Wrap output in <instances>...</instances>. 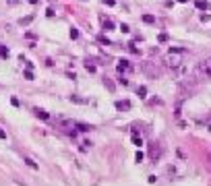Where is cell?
Listing matches in <instances>:
<instances>
[{
    "label": "cell",
    "mask_w": 211,
    "mask_h": 186,
    "mask_svg": "<svg viewBox=\"0 0 211 186\" xmlns=\"http://www.w3.org/2000/svg\"><path fill=\"white\" fill-rule=\"evenodd\" d=\"M147 151H149V159H151L153 163H157V161L162 159V145H160L157 141H151L149 147H147Z\"/></svg>",
    "instance_id": "cell-1"
},
{
    "label": "cell",
    "mask_w": 211,
    "mask_h": 186,
    "mask_svg": "<svg viewBox=\"0 0 211 186\" xmlns=\"http://www.w3.org/2000/svg\"><path fill=\"white\" fill-rule=\"evenodd\" d=\"M197 77H199V79H211V58L203 60V62L197 66Z\"/></svg>",
    "instance_id": "cell-2"
},
{
    "label": "cell",
    "mask_w": 211,
    "mask_h": 186,
    "mask_svg": "<svg viewBox=\"0 0 211 186\" xmlns=\"http://www.w3.org/2000/svg\"><path fill=\"white\" fill-rule=\"evenodd\" d=\"M143 72H145L149 79H155V77L162 75V70H160L157 66H153V62H143Z\"/></svg>",
    "instance_id": "cell-3"
},
{
    "label": "cell",
    "mask_w": 211,
    "mask_h": 186,
    "mask_svg": "<svg viewBox=\"0 0 211 186\" xmlns=\"http://www.w3.org/2000/svg\"><path fill=\"white\" fill-rule=\"evenodd\" d=\"M164 60H166V64H168L170 68H178L180 62H182V60H180V54H176V52H170Z\"/></svg>",
    "instance_id": "cell-4"
},
{
    "label": "cell",
    "mask_w": 211,
    "mask_h": 186,
    "mask_svg": "<svg viewBox=\"0 0 211 186\" xmlns=\"http://www.w3.org/2000/svg\"><path fill=\"white\" fill-rule=\"evenodd\" d=\"M116 70H118L120 75H126V72H132V64L128 62L126 58H120V60L116 62Z\"/></svg>",
    "instance_id": "cell-5"
},
{
    "label": "cell",
    "mask_w": 211,
    "mask_h": 186,
    "mask_svg": "<svg viewBox=\"0 0 211 186\" xmlns=\"http://www.w3.org/2000/svg\"><path fill=\"white\" fill-rule=\"evenodd\" d=\"M114 108L118 112H130L132 110V101L130 99H118V101H114Z\"/></svg>",
    "instance_id": "cell-6"
},
{
    "label": "cell",
    "mask_w": 211,
    "mask_h": 186,
    "mask_svg": "<svg viewBox=\"0 0 211 186\" xmlns=\"http://www.w3.org/2000/svg\"><path fill=\"white\" fill-rule=\"evenodd\" d=\"M75 128L77 130H81V133H91L95 126L93 124H89V122H81V120H75Z\"/></svg>",
    "instance_id": "cell-7"
},
{
    "label": "cell",
    "mask_w": 211,
    "mask_h": 186,
    "mask_svg": "<svg viewBox=\"0 0 211 186\" xmlns=\"http://www.w3.org/2000/svg\"><path fill=\"white\" fill-rule=\"evenodd\" d=\"M31 112H33V116L40 118V120H50V114H48L43 108H37V105H35V108H31Z\"/></svg>",
    "instance_id": "cell-8"
},
{
    "label": "cell",
    "mask_w": 211,
    "mask_h": 186,
    "mask_svg": "<svg viewBox=\"0 0 211 186\" xmlns=\"http://www.w3.org/2000/svg\"><path fill=\"white\" fill-rule=\"evenodd\" d=\"M101 29L108 33V31H114V23L110 21V19H106V17H101Z\"/></svg>",
    "instance_id": "cell-9"
},
{
    "label": "cell",
    "mask_w": 211,
    "mask_h": 186,
    "mask_svg": "<svg viewBox=\"0 0 211 186\" xmlns=\"http://www.w3.org/2000/svg\"><path fill=\"white\" fill-rule=\"evenodd\" d=\"M104 87H106V89H108L110 93H114V91H116V83H114V81H112L110 77H104Z\"/></svg>",
    "instance_id": "cell-10"
},
{
    "label": "cell",
    "mask_w": 211,
    "mask_h": 186,
    "mask_svg": "<svg viewBox=\"0 0 211 186\" xmlns=\"http://www.w3.org/2000/svg\"><path fill=\"white\" fill-rule=\"evenodd\" d=\"M71 101L81 103V105H87V103H89V99H87V97H81V95H77V93H73V95H71Z\"/></svg>",
    "instance_id": "cell-11"
},
{
    "label": "cell",
    "mask_w": 211,
    "mask_h": 186,
    "mask_svg": "<svg viewBox=\"0 0 211 186\" xmlns=\"http://www.w3.org/2000/svg\"><path fill=\"white\" fill-rule=\"evenodd\" d=\"M195 6H197L199 10H209V8H211V4L207 2V0H197V2H195Z\"/></svg>",
    "instance_id": "cell-12"
},
{
    "label": "cell",
    "mask_w": 211,
    "mask_h": 186,
    "mask_svg": "<svg viewBox=\"0 0 211 186\" xmlns=\"http://www.w3.org/2000/svg\"><path fill=\"white\" fill-rule=\"evenodd\" d=\"M137 95H139V99H147V87L145 85H139L137 87Z\"/></svg>",
    "instance_id": "cell-13"
},
{
    "label": "cell",
    "mask_w": 211,
    "mask_h": 186,
    "mask_svg": "<svg viewBox=\"0 0 211 186\" xmlns=\"http://www.w3.org/2000/svg\"><path fill=\"white\" fill-rule=\"evenodd\" d=\"M31 21H33V15H27V17H21V19H19V25H21V27H27Z\"/></svg>",
    "instance_id": "cell-14"
},
{
    "label": "cell",
    "mask_w": 211,
    "mask_h": 186,
    "mask_svg": "<svg viewBox=\"0 0 211 186\" xmlns=\"http://www.w3.org/2000/svg\"><path fill=\"white\" fill-rule=\"evenodd\" d=\"M8 56H10V50L0 44V58H2V60H8Z\"/></svg>",
    "instance_id": "cell-15"
},
{
    "label": "cell",
    "mask_w": 211,
    "mask_h": 186,
    "mask_svg": "<svg viewBox=\"0 0 211 186\" xmlns=\"http://www.w3.org/2000/svg\"><path fill=\"white\" fill-rule=\"evenodd\" d=\"M23 161H25V165H29L31 170H40V165H37V163H35L31 157H23Z\"/></svg>",
    "instance_id": "cell-16"
},
{
    "label": "cell",
    "mask_w": 211,
    "mask_h": 186,
    "mask_svg": "<svg viewBox=\"0 0 211 186\" xmlns=\"http://www.w3.org/2000/svg\"><path fill=\"white\" fill-rule=\"evenodd\" d=\"M126 48H128V52H130V54H141V50H139V48L135 46V42H128V44H126Z\"/></svg>",
    "instance_id": "cell-17"
},
{
    "label": "cell",
    "mask_w": 211,
    "mask_h": 186,
    "mask_svg": "<svg viewBox=\"0 0 211 186\" xmlns=\"http://www.w3.org/2000/svg\"><path fill=\"white\" fill-rule=\"evenodd\" d=\"M143 23H147V25H155V17H153V15H143Z\"/></svg>",
    "instance_id": "cell-18"
},
{
    "label": "cell",
    "mask_w": 211,
    "mask_h": 186,
    "mask_svg": "<svg viewBox=\"0 0 211 186\" xmlns=\"http://www.w3.org/2000/svg\"><path fill=\"white\" fill-rule=\"evenodd\" d=\"M85 70H87V72H95V70H97V66H95V64H91V60H85Z\"/></svg>",
    "instance_id": "cell-19"
},
{
    "label": "cell",
    "mask_w": 211,
    "mask_h": 186,
    "mask_svg": "<svg viewBox=\"0 0 211 186\" xmlns=\"http://www.w3.org/2000/svg\"><path fill=\"white\" fill-rule=\"evenodd\" d=\"M132 145L143 147V137H141V135H132Z\"/></svg>",
    "instance_id": "cell-20"
},
{
    "label": "cell",
    "mask_w": 211,
    "mask_h": 186,
    "mask_svg": "<svg viewBox=\"0 0 211 186\" xmlns=\"http://www.w3.org/2000/svg\"><path fill=\"white\" fill-rule=\"evenodd\" d=\"M23 79H25V81H33V72H31V68H25V70H23Z\"/></svg>",
    "instance_id": "cell-21"
},
{
    "label": "cell",
    "mask_w": 211,
    "mask_h": 186,
    "mask_svg": "<svg viewBox=\"0 0 211 186\" xmlns=\"http://www.w3.org/2000/svg\"><path fill=\"white\" fill-rule=\"evenodd\" d=\"M116 81H118V85H124V87L128 85V79L124 77V75H120V72H118V79H116Z\"/></svg>",
    "instance_id": "cell-22"
},
{
    "label": "cell",
    "mask_w": 211,
    "mask_h": 186,
    "mask_svg": "<svg viewBox=\"0 0 211 186\" xmlns=\"http://www.w3.org/2000/svg\"><path fill=\"white\" fill-rule=\"evenodd\" d=\"M168 40H170L168 33H160V35H157V42H160V44H166Z\"/></svg>",
    "instance_id": "cell-23"
},
{
    "label": "cell",
    "mask_w": 211,
    "mask_h": 186,
    "mask_svg": "<svg viewBox=\"0 0 211 186\" xmlns=\"http://www.w3.org/2000/svg\"><path fill=\"white\" fill-rule=\"evenodd\" d=\"M68 35H71V40H79V31H77L75 27H71V31H68Z\"/></svg>",
    "instance_id": "cell-24"
},
{
    "label": "cell",
    "mask_w": 211,
    "mask_h": 186,
    "mask_svg": "<svg viewBox=\"0 0 211 186\" xmlns=\"http://www.w3.org/2000/svg\"><path fill=\"white\" fill-rule=\"evenodd\" d=\"M10 103H12L15 108H19V105H21V101H19V97H15V95L10 97Z\"/></svg>",
    "instance_id": "cell-25"
},
{
    "label": "cell",
    "mask_w": 211,
    "mask_h": 186,
    "mask_svg": "<svg viewBox=\"0 0 211 186\" xmlns=\"http://www.w3.org/2000/svg\"><path fill=\"white\" fill-rule=\"evenodd\" d=\"M149 103H151V105H155V103H157V105H162L164 101H162L160 97H153V99H149Z\"/></svg>",
    "instance_id": "cell-26"
},
{
    "label": "cell",
    "mask_w": 211,
    "mask_h": 186,
    "mask_svg": "<svg viewBox=\"0 0 211 186\" xmlns=\"http://www.w3.org/2000/svg\"><path fill=\"white\" fill-rule=\"evenodd\" d=\"M174 116H176V118H180V116H182V105H180V103L176 105V112H174Z\"/></svg>",
    "instance_id": "cell-27"
},
{
    "label": "cell",
    "mask_w": 211,
    "mask_h": 186,
    "mask_svg": "<svg viewBox=\"0 0 211 186\" xmlns=\"http://www.w3.org/2000/svg\"><path fill=\"white\" fill-rule=\"evenodd\" d=\"M143 157H145V155H143L141 151H137V155H135V161H137V163H141V161H143Z\"/></svg>",
    "instance_id": "cell-28"
},
{
    "label": "cell",
    "mask_w": 211,
    "mask_h": 186,
    "mask_svg": "<svg viewBox=\"0 0 211 186\" xmlns=\"http://www.w3.org/2000/svg\"><path fill=\"white\" fill-rule=\"evenodd\" d=\"M120 31H122V33H130V27H128L126 23H122V25H120Z\"/></svg>",
    "instance_id": "cell-29"
},
{
    "label": "cell",
    "mask_w": 211,
    "mask_h": 186,
    "mask_svg": "<svg viewBox=\"0 0 211 186\" xmlns=\"http://www.w3.org/2000/svg\"><path fill=\"white\" fill-rule=\"evenodd\" d=\"M99 42H101V44H106V46H112V42H110L108 37H104V35H99Z\"/></svg>",
    "instance_id": "cell-30"
},
{
    "label": "cell",
    "mask_w": 211,
    "mask_h": 186,
    "mask_svg": "<svg viewBox=\"0 0 211 186\" xmlns=\"http://www.w3.org/2000/svg\"><path fill=\"white\" fill-rule=\"evenodd\" d=\"M211 19V15H207V12H203V15H201V21H203V23H205V21H209Z\"/></svg>",
    "instance_id": "cell-31"
},
{
    "label": "cell",
    "mask_w": 211,
    "mask_h": 186,
    "mask_svg": "<svg viewBox=\"0 0 211 186\" xmlns=\"http://www.w3.org/2000/svg\"><path fill=\"white\" fill-rule=\"evenodd\" d=\"M0 139H2V141H6V130H4L2 126H0Z\"/></svg>",
    "instance_id": "cell-32"
},
{
    "label": "cell",
    "mask_w": 211,
    "mask_h": 186,
    "mask_svg": "<svg viewBox=\"0 0 211 186\" xmlns=\"http://www.w3.org/2000/svg\"><path fill=\"white\" fill-rule=\"evenodd\" d=\"M21 62H25V68H33V62H29V60H21Z\"/></svg>",
    "instance_id": "cell-33"
},
{
    "label": "cell",
    "mask_w": 211,
    "mask_h": 186,
    "mask_svg": "<svg viewBox=\"0 0 211 186\" xmlns=\"http://www.w3.org/2000/svg\"><path fill=\"white\" fill-rule=\"evenodd\" d=\"M81 145H85V147H87V149H89V147H91V145H93V143H91V141H89V139H85L83 143H81Z\"/></svg>",
    "instance_id": "cell-34"
},
{
    "label": "cell",
    "mask_w": 211,
    "mask_h": 186,
    "mask_svg": "<svg viewBox=\"0 0 211 186\" xmlns=\"http://www.w3.org/2000/svg\"><path fill=\"white\" fill-rule=\"evenodd\" d=\"M46 66H54V60L52 58H46Z\"/></svg>",
    "instance_id": "cell-35"
},
{
    "label": "cell",
    "mask_w": 211,
    "mask_h": 186,
    "mask_svg": "<svg viewBox=\"0 0 211 186\" xmlns=\"http://www.w3.org/2000/svg\"><path fill=\"white\" fill-rule=\"evenodd\" d=\"M147 180H149V184H153V182H155V180H157V176H153V174H151V176H149V178H147Z\"/></svg>",
    "instance_id": "cell-36"
},
{
    "label": "cell",
    "mask_w": 211,
    "mask_h": 186,
    "mask_svg": "<svg viewBox=\"0 0 211 186\" xmlns=\"http://www.w3.org/2000/svg\"><path fill=\"white\" fill-rule=\"evenodd\" d=\"M104 4H108V6H114L116 2H114V0H104Z\"/></svg>",
    "instance_id": "cell-37"
},
{
    "label": "cell",
    "mask_w": 211,
    "mask_h": 186,
    "mask_svg": "<svg viewBox=\"0 0 211 186\" xmlns=\"http://www.w3.org/2000/svg\"><path fill=\"white\" fill-rule=\"evenodd\" d=\"M6 2H8V4H10V6H15V4H19V2H21V0H6Z\"/></svg>",
    "instance_id": "cell-38"
},
{
    "label": "cell",
    "mask_w": 211,
    "mask_h": 186,
    "mask_svg": "<svg viewBox=\"0 0 211 186\" xmlns=\"http://www.w3.org/2000/svg\"><path fill=\"white\" fill-rule=\"evenodd\" d=\"M29 2H31V4H37V2H40V0H29Z\"/></svg>",
    "instance_id": "cell-39"
},
{
    "label": "cell",
    "mask_w": 211,
    "mask_h": 186,
    "mask_svg": "<svg viewBox=\"0 0 211 186\" xmlns=\"http://www.w3.org/2000/svg\"><path fill=\"white\" fill-rule=\"evenodd\" d=\"M178 2H182V4H184V2H188V0H178Z\"/></svg>",
    "instance_id": "cell-40"
}]
</instances>
